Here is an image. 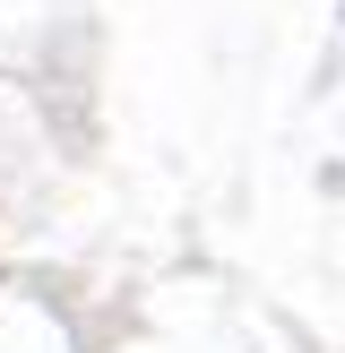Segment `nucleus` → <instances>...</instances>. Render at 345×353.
<instances>
[]
</instances>
